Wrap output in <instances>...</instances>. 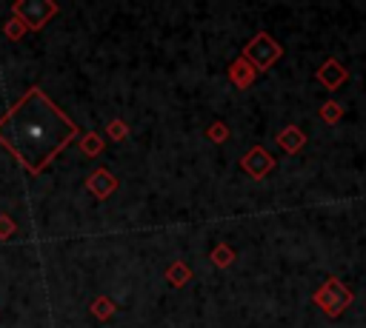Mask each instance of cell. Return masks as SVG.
Returning a JSON list of instances; mask_svg holds the SVG:
<instances>
[{
	"instance_id": "cell-1",
	"label": "cell",
	"mask_w": 366,
	"mask_h": 328,
	"mask_svg": "<svg viewBox=\"0 0 366 328\" xmlns=\"http://www.w3.org/2000/svg\"><path fill=\"white\" fill-rule=\"evenodd\" d=\"M71 137H77V125L40 88H29V94L0 120V143L31 174L43 171Z\"/></svg>"
},
{
	"instance_id": "cell-2",
	"label": "cell",
	"mask_w": 366,
	"mask_h": 328,
	"mask_svg": "<svg viewBox=\"0 0 366 328\" xmlns=\"http://www.w3.org/2000/svg\"><path fill=\"white\" fill-rule=\"evenodd\" d=\"M11 11H14V17H17L26 29H40V26L57 11V6L49 3V0H20V3L11 6Z\"/></svg>"
},
{
	"instance_id": "cell-3",
	"label": "cell",
	"mask_w": 366,
	"mask_h": 328,
	"mask_svg": "<svg viewBox=\"0 0 366 328\" xmlns=\"http://www.w3.org/2000/svg\"><path fill=\"white\" fill-rule=\"evenodd\" d=\"M86 185H89V191H92L94 197L106 200V197H109V194L117 188V180H114V177H112L106 168H100V171H94V174L89 177V183H86Z\"/></svg>"
},
{
	"instance_id": "cell-4",
	"label": "cell",
	"mask_w": 366,
	"mask_h": 328,
	"mask_svg": "<svg viewBox=\"0 0 366 328\" xmlns=\"http://www.w3.org/2000/svg\"><path fill=\"white\" fill-rule=\"evenodd\" d=\"M272 165V160L260 151V148H254V151H249L246 154V168L254 174V177H260V174H266V168Z\"/></svg>"
},
{
	"instance_id": "cell-5",
	"label": "cell",
	"mask_w": 366,
	"mask_h": 328,
	"mask_svg": "<svg viewBox=\"0 0 366 328\" xmlns=\"http://www.w3.org/2000/svg\"><path fill=\"white\" fill-rule=\"evenodd\" d=\"M100 145H103V140H100L97 134H86V137L80 140V148H83L86 154H97V151H100Z\"/></svg>"
},
{
	"instance_id": "cell-6",
	"label": "cell",
	"mask_w": 366,
	"mask_h": 328,
	"mask_svg": "<svg viewBox=\"0 0 366 328\" xmlns=\"http://www.w3.org/2000/svg\"><path fill=\"white\" fill-rule=\"evenodd\" d=\"M23 31H26V26L17 20V17H11L9 23H6V37H11V40H17V37H23Z\"/></svg>"
},
{
	"instance_id": "cell-7",
	"label": "cell",
	"mask_w": 366,
	"mask_h": 328,
	"mask_svg": "<svg viewBox=\"0 0 366 328\" xmlns=\"http://www.w3.org/2000/svg\"><path fill=\"white\" fill-rule=\"evenodd\" d=\"M280 143H283V145H286L289 151H295V148H297V145L303 143V134H297L295 128H289V131L283 134V140H280Z\"/></svg>"
},
{
	"instance_id": "cell-8",
	"label": "cell",
	"mask_w": 366,
	"mask_h": 328,
	"mask_svg": "<svg viewBox=\"0 0 366 328\" xmlns=\"http://www.w3.org/2000/svg\"><path fill=\"white\" fill-rule=\"evenodd\" d=\"M92 314H94V317H100V319H106V317L112 314V302H109L106 297H100V299L92 305Z\"/></svg>"
},
{
	"instance_id": "cell-9",
	"label": "cell",
	"mask_w": 366,
	"mask_h": 328,
	"mask_svg": "<svg viewBox=\"0 0 366 328\" xmlns=\"http://www.w3.org/2000/svg\"><path fill=\"white\" fill-rule=\"evenodd\" d=\"M14 234V220L9 214H0V240H9Z\"/></svg>"
},
{
	"instance_id": "cell-10",
	"label": "cell",
	"mask_w": 366,
	"mask_h": 328,
	"mask_svg": "<svg viewBox=\"0 0 366 328\" xmlns=\"http://www.w3.org/2000/svg\"><path fill=\"white\" fill-rule=\"evenodd\" d=\"M183 280H189V268L174 265V268H172V282H183Z\"/></svg>"
},
{
	"instance_id": "cell-11",
	"label": "cell",
	"mask_w": 366,
	"mask_h": 328,
	"mask_svg": "<svg viewBox=\"0 0 366 328\" xmlns=\"http://www.w3.org/2000/svg\"><path fill=\"white\" fill-rule=\"evenodd\" d=\"M109 134H112L114 140H123V134H126V125H123V123H112V125H109Z\"/></svg>"
},
{
	"instance_id": "cell-12",
	"label": "cell",
	"mask_w": 366,
	"mask_h": 328,
	"mask_svg": "<svg viewBox=\"0 0 366 328\" xmlns=\"http://www.w3.org/2000/svg\"><path fill=\"white\" fill-rule=\"evenodd\" d=\"M226 251H229V248H217V254H214V260H217L220 265H223V262L229 260V254H226Z\"/></svg>"
},
{
	"instance_id": "cell-13",
	"label": "cell",
	"mask_w": 366,
	"mask_h": 328,
	"mask_svg": "<svg viewBox=\"0 0 366 328\" xmlns=\"http://www.w3.org/2000/svg\"><path fill=\"white\" fill-rule=\"evenodd\" d=\"M323 111H326V120H337V108L335 106H326Z\"/></svg>"
}]
</instances>
